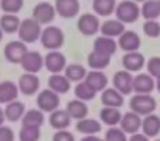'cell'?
Listing matches in <instances>:
<instances>
[{
    "label": "cell",
    "instance_id": "obj_51",
    "mask_svg": "<svg viewBox=\"0 0 160 141\" xmlns=\"http://www.w3.org/2000/svg\"><path fill=\"white\" fill-rule=\"evenodd\" d=\"M155 141H160V139H155Z\"/></svg>",
    "mask_w": 160,
    "mask_h": 141
},
{
    "label": "cell",
    "instance_id": "obj_53",
    "mask_svg": "<svg viewBox=\"0 0 160 141\" xmlns=\"http://www.w3.org/2000/svg\"><path fill=\"white\" fill-rule=\"evenodd\" d=\"M158 2H160V0H158Z\"/></svg>",
    "mask_w": 160,
    "mask_h": 141
},
{
    "label": "cell",
    "instance_id": "obj_45",
    "mask_svg": "<svg viewBox=\"0 0 160 141\" xmlns=\"http://www.w3.org/2000/svg\"><path fill=\"white\" fill-rule=\"evenodd\" d=\"M81 141H100V138L98 136H83Z\"/></svg>",
    "mask_w": 160,
    "mask_h": 141
},
{
    "label": "cell",
    "instance_id": "obj_46",
    "mask_svg": "<svg viewBox=\"0 0 160 141\" xmlns=\"http://www.w3.org/2000/svg\"><path fill=\"white\" fill-rule=\"evenodd\" d=\"M5 120V112H4V108L0 107V126H2V122Z\"/></svg>",
    "mask_w": 160,
    "mask_h": 141
},
{
    "label": "cell",
    "instance_id": "obj_22",
    "mask_svg": "<svg viewBox=\"0 0 160 141\" xmlns=\"http://www.w3.org/2000/svg\"><path fill=\"white\" fill-rule=\"evenodd\" d=\"M126 31V24L122 21H119L117 17L115 19H107L102 23L100 26V33L103 36H110V38H119L122 33Z\"/></svg>",
    "mask_w": 160,
    "mask_h": 141
},
{
    "label": "cell",
    "instance_id": "obj_25",
    "mask_svg": "<svg viewBox=\"0 0 160 141\" xmlns=\"http://www.w3.org/2000/svg\"><path fill=\"white\" fill-rule=\"evenodd\" d=\"M122 115H124V113H122L119 108H114V107H102V110H100V120H102V124L110 126V127L119 126V124H121V120H122Z\"/></svg>",
    "mask_w": 160,
    "mask_h": 141
},
{
    "label": "cell",
    "instance_id": "obj_16",
    "mask_svg": "<svg viewBox=\"0 0 160 141\" xmlns=\"http://www.w3.org/2000/svg\"><path fill=\"white\" fill-rule=\"evenodd\" d=\"M141 126H143L141 115H139V113H136V112H132V110H131V112H126L124 115H122L121 124H119V127H121L126 134H129V136H131V134L139 133Z\"/></svg>",
    "mask_w": 160,
    "mask_h": 141
},
{
    "label": "cell",
    "instance_id": "obj_47",
    "mask_svg": "<svg viewBox=\"0 0 160 141\" xmlns=\"http://www.w3.org/2000/svg\"><path fill=\"white\" fill-rule=\"evenodd\" d=\"M157 91L160 93V79H157Z\"/></svg>",
    "mask_w": 160,
    "mask_h": 141
},
{
    "label": "cell",
    "instance_id": "obj_40",
    "mask_svg": "<svg viewBox=\"0 0 160 141\" xmlns=\"http://www.w3.org/2000/svg\"><path fill=\"white\" fill-rule=\"evenodd\" d=\"M143 33L148 38H158L160 36V23L158 21H145Z\"/></svg>",
    "mask_w": 160,
    "mask_h": 141
},
{
    "label": "cell",
    "instance_id": "obj_17",
    "mask_svg": "<svg viewBox=\"0 0 160 141\" xmlns=\"http://www.w3.org/2000/svg\"><path fill=\"white\" fill-rule=\"evenodd\" d=\"M53 5H55L57 16L64 17V19L76 17L79 14V9H81L79 0H55Z\"/></svg>",
    "mask_w": 160,
    "mask_h": 141
},
{
    "label": "cell",
    "instance_id": "obj_15",
    "mask_svg": "<svg viewBox=\"0 0 160 141\" xmlns=\"http://www.w3.org/2000/svg\"><path fill=\"white\" fill-rule=\"evenodd\" d=\"M119 48V43L115 41V38H110V36H97L93 41V52L100 55H105V57H112V55L117 52Z\"/></svg>",
    "mask_w": 160,
    "mask_h": 141
},
{
    "label": "cell",
    "instance_id": "obj_41",
    "mask_svg": "<svg viewBox=\"0 0 160 141\" xmlns=\"http://www.w3.org/2000/svg\"><path fill=\"white\" fill-rule=\"evenodd\" d=\"M146 72L155 79H160V57H152L146 60Z\"/></svg>",
    "mask_w": 160,
    "mask_h": 141
},
{
    "label": "cell",
    "instance_id": "obj_9",
    "mask_svg": "<svg viewBox=\"0 0 160 141\" xmlns=\"http://www.w3.org/2000/svg\"><path fill=\"white\" fill-rule=\"evenodd\" d=\"M132 89L136 95H152L153 89H157V79L150 76L148 72H138L134 76Z\"/></svg>",
    "mask_w": 160,
    "mask_h": 141
},
{
    "label": "cell",
    "instance_id": "obj_14",
    "mask_svg": "<svg viewBox=\"0 0 160 141\" xmlns=\"http://www.w3.org/2000/svg\"><path fill=\"white\" fill-rule=\"evenodd\" d=\"M18 86H19V91L26 96H33L38 93L40 89V79L36 74H31V72H24V74L19 76V81H18Z\"/></svg>",
    "mask_w": 160,
    "mask_h": 141
},
{
    "label": "cell",
    "instance_id": "obj_48",
    "mask_svg": "<svg viewBox=\"0 0 160 141\" xmlns=\"http://www.w3.org/2000/svg\"><path fill=\"white\" fill-rule=\"evenodd\" d=\"M4 34H5V33H4V29L0 28V41H2V36H4Z\"/></svg>",
    "mask_w": 160,
    "mask_h": 141
},
{
    "label": "cell",
    "instance_id": "obj_28",
    "mask_svg": "<svg viewBox=\"0 0 160 141\" xmlns=\"http://www.w3.org/2000/svg\"><path fill=\"white\" fill-rule=\"evenodd\" d=\"M84 81H86L93 89H97L98 93H102L103 89H107V84H108V78H107V74H105L103 71H90Z\"/></svg>",
    "mask_w": 160,
    "mask_h": 141
},
{
    "label": "cell",
    "instance_id": "obj_12",
    "mask_svg": "<svg viewBox=\"0 0 160 141\" xmlns=\"http://www.w3.org/2000/svg\"><path fill=\"white\" fill-rule=\"evenodd\" d=\"M21 67H22L24 72L36 74V72H40L43 67H45V57L36 50H29L28 53L24 55V58H22Z\"/></svg>",
    "mask_w": 160,
    "mask_h": 141
},
{
    "label": "cell",
    "instance_id": "obj_11",
    "mask_svg": "<svg viewBox=\"0 0 160 141\" xmlns=\"http://www.w3.org/2000/svg\"><path fill=\"white\" fill-rule=\"evenodd\" d=\"M67 67V60L66 55L59 50H52L45 55V69L50 74H60L64 72Z\"/></svg>",
    "mask_w": 160,
    "mask_h": 141
},
{
    "label": "cell",
    "instance_id": "obj_8",
    "mask_svg": "<svg viewBox=\"0 0 160 141\" xmlns=\"http://www.w3.org/2000/svg\"><path fill=\"white\" fill-rule=\"evenodd\" d=\"M57 16V10H55V5L48 2H40L35 5L33 9V19H36L42 26H48V24L53 23Z\"/></svg>",
    "mask_w": 160,
    "mask_h": 141
},
{
    "label": "cell",
    "instance_id": "obj_6",
    "mask_svg": "<svg viewBox=\"0 0 160 141\" xmlns=\"http://www.w3.org/2000/svg\"><path fill=\"white\" fill-rule=\"evenodd\" d=\"M36 105L42 112H55L60 105V95L55 93L53 89L47 88V89H42L36 96Z\"/></svg>",
    "mask_w": 160,
    "mask_h": 141
},
{
    "label": "cell",
    "instance_id": "obj_37",
    "mask_svg": "<svg viewBox=\"0 0 160 141\" xmlns=\"http://www.w3.org/2000/svg\"><path fill=\"white\" fill-rule=\"evenodd\" d=\"M19 141H40V127L21 126V131H19Z\"/></svg>",
    "mask_w": 160,
    "mask_h": 141
},
{
    "label": "cell",
    "instance_id": "obj_27",
    "mask_svg": "<svg viewBox=\"0 0 160 141\" xmlns=\"http://www.w3.org/2000/svg\"><path fill=\"white\" fill-rule=\"evenodd\" d=\"M141 131H143V134H146L148 138H157L160 134V115L150 113V115L143 117Z\"/></svg>",
    "mask_w": 160,
    "mask_h": 141
},
{
    "label": "cell",
    "instance_id": "obj_2",
    "mask_svg": "<svg viewBox=\"0 0 160 141\" xmlns=\"http://www.w3.org/2000/svg\"><path fill=\"white\" fill-rule=\"evenodd\" d=\"M64 31L57 26H47L43 28V33H42V38H40V43L43 45V48H47L48 52L52 50H60L64 45Z\"/></svg>",
    "mask_w": 160,
    "mask_h": 141
},
{
    "label": "cell",
    "instance_id": "obj_50",
    "mask_svg": "<svg viewBox=\"0 0 160 141\" xmlns=\"http://www.w3.org/2000/svg\"><path fill=\"white\" fill-rule=\"evenodd\" d=\"M100 141H105V139H100Z\"/></svg>",
    "mask_w": 160,
    "mask_h": 141
},
{
    "label": "cell",
    "instance_id": "obj_43",
    "mask_svg": "<svg viewBox=\"0 0 160 141\" xmlns=\"http://www.w3.org/2000/svg\"><path fill=\"white\" fill-rule=\"evenodd\" d=\"M14 131L7 126H0V141H14Z\"/></svg>",
    "mask_w": 160,
    "mask_h": 141
},
{
    "label": "cell",
    "instance_id": "obj_29",
    "mask_svg": "<svg viewBox=\"0 0 160 141\" xmlns=\"http://www.w3.org/2000/svg\"><path fill=\"white\" fill-rule=\"evenodd\" d=\"M66 110L71 113V117H72L76 122L88 117V105H86V102H83V100H79V98L71 100V102L67 103Z\"/></svg>",
    "mask_w": 160,
    "mask_h": 141
},
{
    "label": "cell",
    "instance_id": "obj_4",
    "mask_svg": "<svg viewBox=\"0 0 160 141\" xmlns=\"http://www.w3.org/2000/svg\"><path fill=\"white\" fill-rule=\"evenodd\" d=\"M129 108L132 112L139 113L141 117H146L150 113L155 112L157 108V100L153 98L152 95H132L131 100H129Z\"/></svg>",
    "mask_w": 160,
    "mask_h": 141
},
{
    "label": "cell",
    "instance_id": "obj_5",
    "mask_svg": "<svg viewBox=\"0 0 160 141\" xmlns=\"http://www.w3.org/2000/svg\"><path fill=\"white\" fill-rule=\"evenodd\" d=\"M28 52V43H24L22 40H14L4 47V57L9 64H21Z\"/></svg>",
    "mask_w": 160,
    "mask_h": 141
},
{
    "label": "cell",
    "instance_id": "obj_38",
    "mask_svg": "<svg viewBox=\"0 0 160 141\" xmlns=\"http://www.w3.org/2000/svg\"><path fill=\"white\" fill-rule=\"evenodd\" d=\"M24 5V0H2L0 2V9L4 10V14H18Z\"/></svg>",
    "mask_w": 160,
    "mask_h": 141
},
{
    "label": "cell",
    "instance_id": "obj_10",
    "mask_svg": "<svg viewBox=\"0 0 160 141\" xmlns=\"http://www.w3.org/2000/svg\"><path fill=\"white\" fill-rule=\"evenodd\" d=\"M112 84H114V88L117 89V91H121L124 96L131 95V93H134V89H132L134 76L129 71H117L114 74V78H112Z\"/></svg>",
    "mask_w": 160,
    "mask_h": 141
},
{
    "label": "cell",
    "instance_id": "obj_13",
    "mask_svg": "<svg viewBox=\"0 0 160 141\" xmlns=\"http://www.w3.org/2000/svg\"><path fill=\"white\" fill-rule=\"evenodd\" d=\"M119 48L124 50V53H129V52H138L139 47H141V38L136 31H129L126 29L121 36L117 38Z\"/></svg>",
    "mask_w": 160,
    "mask_h": 141
},
{
    "label": "cell",
    "instance_id": "obj_32",
    "mask_svg": "<svg viewBox=\"0 0 160 141\" xmlns=\"http://www.w3.org/2000/svg\"><path fill=\"white\" fill-rule=\"evenodd\" d=\"M141 16L145 21H157L160 17V2L158 0H146V2H143Z\"/></svg>",
    "mask_w": 160,
    "mask_h": 141
},
{
    "label": "cell",
    "instance_id": "obj_39",
    "mask_svg": "<svg viewBox=\"0 0 160 141\" xmlns=\"http://www.w3.org/2000/svg\"><path fill=\"white\" fill-rule=\"evenodd\" d=\"M105 141H129L128 134L121 129V127H108L107 133H105Z\"/></svg>",
    "mask_w": 160,
    "mask_h": 141
},
{
    "label": "cell",
    "instance_id": "obj_33",
    "mask_svg": "<svg viewBox=\"0 0 160 141\" xmlns=\"http://www.w3.org/2000/svg\"><path fill=\"white\" fill-rule=\"evenodd\" d=\"M115 9H117L115 0H93V12L97 16L108 17L115 12Z\"/></svg>",
    "mask_w": 160,
    "mask_h": 141
},
{
    "label": "cell",
    "instance_id": "obj_3",
    "mask_svg": "<svg viewBox=\"0 0 160 141\" xmlns=\"http://www.w3.org/2000/svg\"><path fill=\"white\" fill-rule=\"evenodd\" d=\"M42 33H43L42 24L36 19H33V17L22 19L21 28H19V31H18L19 40H22L24 43H35V41H38L40 38H42Z\"/></svg>",
    "mask_w": 160,
    "mask_h": 141
},
{
    "label": "cell",
    "instance_id": "obj_49",
    "mask_svg": "<svg viewBox=\"0 0 160 141\" xmlns=\"http://www.w3.org/2000/svg\"><path fill=\"white\" fill-rule=\"evenodd\" d=\"M134 2H146V0H134Z\"/></svg>",
    "mask_w": 160,
    "mask_h": 141
},
{
    "label": "cell",
    "instance_id": "obj_31",
    "mask_svg": "<svg viewBox=\"0 0 160 141\" xmlns=\"http://www.w3.org/2000/svg\"><path fill=\"white\" fill-rule=\"evenodd\" d=\"M21 23L22 21H19V17L16 14H4V16H0V28L7 34L18 33L19 28H21Z\"/></svg>",
    "mask_w": 160,
    "mask_h": 141
},
{
    "label": "cell",
    "instance_id": "obj_19",
    "mask_svg": "<svg viewBox=\"0 0 160 141\" xmlns=\"http://www.w3.org/2000/svg\"><path fill=\"white\" fill-rule=\"evenodd\" d=\"M100 102H102V107H114V108H121L124 105V95L121 91L112 86V88H107L102 91V96H100Z\"/></svg>",
    "mask_w": 160,
    "mask_h": 141
},
{
    "label": "cell",
    "instance_id": "obj_44",
    "mask_svg": "<svg viewBox=\"0 0 160 141\" xmlns=\"http://www.w3.org/2000/svg\"><path fill=\"white\" fill-rule=\"evenodd\" d=\"M129 141H150V138L143 133H136V134H131V136H129Z\"/></svg>",
    "mask_w": 160,
    "mask_h": 141
},
{
    "label": "cell",
    "instance_id": "obj_35",
    "mask_svg": "<svg viewBox=\"0 0 160 141\" xmlns=\"http://www.w3.org/2000/svg\"><path fill=\"white\" fill-rule=\"evenodd\" d=\"M110 65V57H105V55H100L97 52H91L88 53V67L91 71H103Z\"/></svg>",
    "mask_w": 160,
    "mask_h": 141
},
{
    "label": "cell",
    "instance_id": "obj_52",
    "mask_svg": "<svg viewBox=\"0 0 160 141\" xmlns=\"http://www.w3.org/2000/svg\"><path fill=\"white\" fill-rule=\"evenodd\" d=\"M0 2H2V0H0Z\"/></svg>",
    "mask_w": 160,
    "mask_h": 141
},
{
    "label": "cell",
    "instance_id": "obj_42",
    "mask_svg": "<svg viewBox=\"0 0 160 141\" xmlns=\"http://www.w3.org/2000/svg\"><path fill=\"white\" fill-rule=\"evenodd\" d=\"M52 141H76L74 139V134L67 129H62V131H55Z\"/></svg>",
    "mask_w": 160,
    "mask_h": 141
},
{
    "label": "cell",
    "instance_id": "obj_34",
    "mask_svg": "<svg viewBox=\"0 0 160 141\" xmlns=\"http://www.w3.org/2000/svg\"><path fill=\"white\" fill-rule=\"evenodd\" d=\"M22 126H33V127H42L45 122V115L40 108H31L26 110L24 117H22Z\"/></svg>",
    "mask_w": 160,
    "mask_h": 141
},
{
    "label": "cell",
    "instance_id": "obj_18",
    "mask_svg": "<svg viewBox=\"0 0 160 141\" xmlns=\"http://www.w3.org/2000/svg\"><path fill=\"white\" fill-rule=\"evenodd\" d=\"M122 67L129 72H139L143 67H146V58L139 52H129L122 57Z\"/></svg>",
    "mask_w": 160,
    "mask_h": 141
},
{
    "label": "cell",
    "instance_id": "obj_30",
    "mask_svg": "<svg viewBox=\"0 0 160 141\" xmlns=\"http://www.w3.org/2000/svg\"><path fill=\"white\" fill-rule=\"evenodd\" d=\"M64 74L69 78L71 83H76V84H78V83H81V81L86 79L88 71H86V67H84L83 64H67Z\"/></svg>",
    "mask_w": 160,
    "mask_h": 141
},
{
    "label": "cell",
    "instance_id": "obj_26",
    "mask_svg": "<svg viewBox=\"0 0 160 141\" xmlns=\"http://www.w3.org/2000/svg\"><path fill=\"white\" fill-rule=\"evenodd\" d=\"M4 112H5V120H9V122H18V120H22V117H24L26 107L22 102L14 100V102L5 105Z\"/></svg>",
    "mask_w": 160,
    "mask_h": 141
},
{
    "label": "cell",
    "instance_id": "obj_7",
    "mask_svg": "<svg viewBox=\"0 0 160 141\" xmlns=\"http://www.w3.org/2000/svg\"><path fill=\"white\" fill-rule=\"evenodd\" d=\"M100 19H98L97 14H81L79 19H78V29H79V33L83 34V36H93V34H97L98 31H100Z\"/></svg>",
    "mask_w": 160,
    "mask_h": 141
},
{
    "label": "cell",
    "instance_id": "obj_20",
    "mask_svg": "<svg viewBox=\"0 0 160 141\" xmlns=\"http://www.w3.org/2000/svg\"><path fill=\"white\" fill-rule=\"evenodd\" d=\"M76 131L81 133L83 136H97L102 131V120L91 119V117H86V119H81L76 122Z\"/></svg>",
    "mask_w": 160,
    "mask_h": 141
},
{
    "label": "cell",
    "instance_id": "obj_21",
    "mask_svg": "<svg viewBox=\"0 0 160 141\" xmlns=\"http://www.w3.org/2000/svg\"><path fill=\"white\" fill-rule=\"evenodd\" d=\"M71 120H72L71 113L67 112V110H62V108H57L55 112H52V113H50V117H48V124L55 131L67 129V127L71 126Z\"/></svg>",
    "mask_w": 160,
    "mask_h": 141
},
{
    "label": "cell",
    "instance_id": "obj_23",
    "mask_svg": "<svg viewBox=\"0 0 160 141\" xmlns=\"http://www.w3.org/2000/svg\"><path fill=\"white\" fill-rule=\"evenodd\" d=\"M19 86L12 81H2L0 83V105H7V103L18 100L19 95Z\"/></svg>",
    "mask_w": 160,
    "mask_h": 141
},
{
    "label": "cell",
    "instance_id": "obj_36",
    "mask_svg": "<svg viewBox=\"0 0 160 141\" xmlns=\"http://www.w3.org/2000/svg\"><path fill=\"white\" fill-rule=\"evenodd\" d=\"M97 93H98L97 89H93L86 81H81V83H78V84L74 86V95H76V98L83 100V102L93 100L95 96H97Z\"/></svg>",
    "mask_w": 160,
    "mask_h": 141
},
{
    "label": "cell",
    "instance_id": "obj_1",
    "mask_svg": "<svg viewBox=\"0 0 160 141\" xmlns=\"http://www.w3.org/2000/svg\"><path fill=\"white\" fill-rule=\"evenodd\" d=\"M141 16V7L138 5V2L134 0H122L117 3L115 9V17L119 21H122L124 24H132L139 19Z\"/></svg>",
    "mask_w": 160,
    "mask_h": 141
},
{
    "label": "cell",
    "instance_id": "obj_24",
    "mask_svg": "<svg viewBox=\"0 0 160 141\" xmlns=\"http://www.w3.org/2000/svg\"><path fill=\"white\" fill-rule=\"evenodd\" d=\"M71 84L72 83L69 81V78L64 72H60V74H50V78H48V88L53 89L55 93H59V95L69 93Z\"/></svg>",
    "mask_w": 160,
    "mask_h": 141
}]
</instances>
